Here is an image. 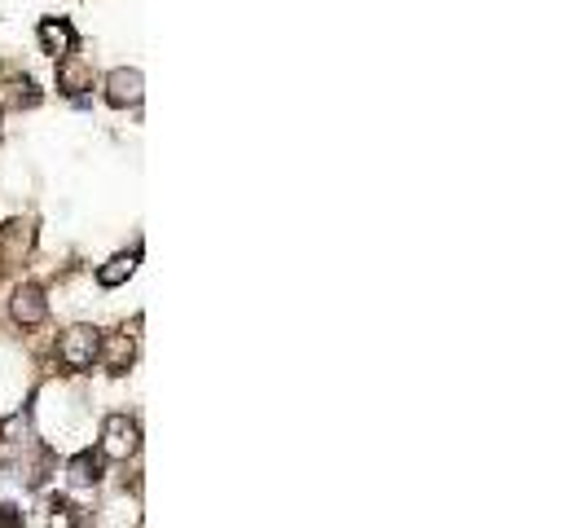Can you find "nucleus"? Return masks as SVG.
<instances>
[{
    "label": "nucleus",
    "mask_w": 585,
    "mask_h": 528,
    "mask_svg": "<svg viewBox=\"0 0 585 528\" xmlns=\"http://www.w3.org/2000/svg\"><path fill=\"white\" fill-rule=\"evenodd\" d=\"M44 313H49V308H44V295L36 291V286H22V291L14 295V322L36 326Z\"/></svg>",
    "instance_id": "39448f33"
},
{
    "label": "nucleus",
    "mask_w": 585,
    "mask_h": 528,
    "mask_svg": "<svg viewBox=\"0 0 585 528\" xmlns=\"http://www.w3.org/2000/svg\"><path fill=\"white\" fill-rule=\"evenodd\" d=\"M110 102L115 106H137L141 102V75L137 71H115L110 75Z\"/></svg>",
    "instance_id": "20e7f679"
},
{
    "label": "nucleus",
    "mask_w": 585,
    "mask_h": 528,
    "mask_svg": "<svg viewBox=\"0 0 585 528\" xmlns=\"http://www.w3.org/2000/svg\"><path fill=\"white\" fill-rule=\"evenodd\" d=\"M97 352H102V361H106V366L110 370H128V361H132V339H128V330H119V335H110L106 339V348H97Z\"/></svg>",
    "instance_id": "423d86ee"
},
{
    "label": "nucleus",
    "mask_w": 585,
    "mask_h": 528,
    "mask_svg": "<svg viewBox=\"0 0 585 528\" xmlns=\"http://www.w3.org/2000/svg\"><path fill=\"white\" fill-rule=\"evenodd\" d=\"M71 484H93L97 480V471H102V462H97L93 454H80V458H71Z\"/></svg>",
    "instance_id": "1a4fd4ad"
},
{
    "label": "nucleus",
    "mask_w": 585,
    "mask_h": 528,
    "mask_svg": "<svg viewBox=\"0 0 585 528\" xmlns=\"http://www.w3.org/2000/svg\"><path fill=\"white\" fill-rule=\"evenodd\" d=\"M40 40H44V49H49L53 58H71V49H75V31L66 27L62 18H44L40 22Z\"/></svg>",
    "instance_id": "7ed1b4c3"
},
{
    "label": "nucleus",
    "mask_w": 585,
    "mask_h": 528,
    "mask_svg": "<svg viewBox=\"0 0 585 528\" xmlns=\"http://www.w3.org/2000/svg\"><path fill=\"white\" fill-rule=\"evenodd\" d=\"M97 348H102V339H97L93 326H71L58 339V361L66 370H88L93 366V357H97Z\"/></svg>",
    "instance_id": "f257e3e1"
},
{
    "label": "nucleus",
    "mask_w": 585,
    "mask_h": 528,
    "mask_svg": "<svg viewBox=\"0 0 585 528\" xmlns=\"http://www.w3.org/2000/svg\"><path fill=\"white\" fill-rule=\"evenodd\" d=\"M58 80H62L66 93H84V88H93V71H88L84 62H75V58H62Z\"/></svg>",
    "instance_id": "0eeeda50"
},
{
    "label": "nucleus",
    "mask_w": 585,
    "mask_h": 528,
    "mask_svg": "<svg viewBox=\"0 0 585 528\" xmlns=\"http://www.w3.org/2000/svg\"><path fill=\"white\" fill-rule=\"evenodd\" d=\"M132 269H137V256H115L106 269H97V282H102V286H119V282L132 278Z\"/></svg>",
    "instance_id": "6e6552de"
},
{
    "label": "nucleus",
    "mask_w": 585,
    "mask_h": 528,
    "mask_svg": "<svg viewBox=\"0 0 585 528\" xmlns=\"http://www.w3.org/2000/svg\"><path fill=\"white\" fill-rule=\"evenodd\" d=\"M102 454L115 458V462H124V458L137 454V423H132L128 414H110L106 418V427H102Z\"/></svg>",
    "instance_id": "f03ea898"
}]
</instances>
